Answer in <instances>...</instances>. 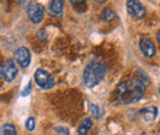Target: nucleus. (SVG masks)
<instances>
[{"instance_id":"obj_4","label":"nucleus","mask_w":160,"mask_h":135,"mask_svg":"<svg viewBox=\"0 0 160 135\" xmlns=\"http://www.w3.org/2000/svg\"><path fill=\"white\" fill-rule=\"evenodd\" d=\"M35 80L37 82V85L40 86L41 89L48 90L52 89L54 86V79L51 76L47 71H44L43 69H38L35 74Z\"/></svg>"},{"instance_id":"obj_16","label":"nucleus","mask_w":160,"mask_h":135,"mask_svg":"<svg viewBox=\"0 0 160 135\" xmlns=\"http://www.w3.org/2000/svg\"><path fill=\"white\" fill-rule=\"evenodd\" d=\"M38 37H40L42 41H46V39H47V36H46L44 30H40V31H38Z\"/></svg>"},{"instance_id":"obj_19","label":"nucleus","mask_w":160,"mask_h":135,"mask_svg":"<svg viewBox=\"0 0 160 135\" xmlns=\"http://www.w3.org/2000/svg\"><path fill=\"white\" fill-rule=\"evenodd\" d=\"M157 38H158V42L160 43V31L158 32V35H157Z\"/></svg>"},{"instance_id":"obj_18","label":"nucleus","mask_w":160,"mask_h":135,"mask_svg":"<svg viewBox=\"0 0 160 135\" xmlns=\"http://www.w3.org/2000/svg\"><path fill=\"white\" fill-rule=\"evenodd\" d=\"M56 132H62V133H60L62 135H69L68 134V130H67V129H63V128H59V127H57V128H56Z\"/></svg>"},{"instance_id":"obj_9","label":"nucleus","mask_w":160,"mask_h":135,"mask_svg":"<svg viewBox=\"0 0 160 135\" xmlns=\"http://www.w3.org/2000/svg\"><path fill=\"white\" fill-rule=\"evenodd\" d=\"M140 116L143 117L144 120H147V122H153L158 116V108L154 107V106L145 107L140 111Z\"/></svg>"},{"instance_id":"obj_20","label":"nucleus","mask_w":160,"mask_h":135,"mask_svg":"<svg viewBox=\"0 0 160 135\" xmlns=\"http://www.w3.org/2000/svg\"><path fill=\"white\" fill-rule=\"evenodd\" d=\"M140 135H148V134H147V133H142Z\"/></svg>"},{"instance_id":"obj_1","label":"nucleus","mask_w":160,"mask_h":135,"mask_svg":"<svg viewBox=\"0 0 160 135\" xmlns=\"http://www.w3.org/2000/svg\"><path fill=\"white\" fill-rule=\"evenodd\" d=\"M145 86L139 79H131L121 82L117 87V98L121 103L129 104L139 101L144 96Z\"/></svg>"},{"instance_id":"obj_5","label":"nucleus","mask_w":160,"mask_h":135,"mask_svg":"<svg viewBox=\"0 0 160 135\" xmlns=\"http://www.w3.org/2000/svg\"><path fill=\"white\" fill-rule=\"evenodd\" d=\"M44 15V7L38 2H31L27 7V16L33 23H40Z\"/></svg>"},{"instance_id":"obj_2","label":"nucleus","mask_w":160,"mask_h":135,"mask_svg":"<svg viewBox=\"0 0 160 135\" xmlns=\"http://www.w3.org/2000/svg\"><path fill=\"white\" fill-rule=\"evenodd\" d=\"M106 74V64L103 61H91L84 70V82L88 87L100 84Z\"/></svg>"},{"instance_id":"obj_15","label":"nucleus","mask_w":160,"mask_h":135,"mask_svg":"<svg viewBox=\"0 0 160 135\" xmlns=\"http://www.w3.org/2000/svg\"><path fill=\"white\" fill-rule=\"evenodd\" d=\"M35 127H36V120H35V118H28L27 119V122H26V129L27 130H30V132H32L33 129H35Z\"/></svg>"},{"instance_id":"obj_6","label":"nucleus","mask_w":160,"mask_h":135,"mask_svg":"<svg viewBox=\"0 0 160 135\" xmlns=\"http://www.w3.org/2000/svg\"><path fill=\"white\" fill-rule=\"evenodd\" d=\"M127 11L128 14L133 17V19H142L145 15V9L144 6L140 4L139 1L136 0H129L127 2Z\"/></svg>"},{"instance_id":"obj_7","label":"nucleus","mask_w":160,"mask_h":135,"mask_svg":"<svg viewBox=\"0 0 160 135\" xmlns=\"http://www.w3.org/2000/svg\"><path fill=\"white\" fill-rule=\"evenodd\" d=\"M15 59H16V63L22 66V68H27L30 65V61H31V54L28 52L27 48L25 47H20L19 49H16L15 52Z\"/></svg>"},{"instance_id":"obj_12","label":"nucleus","mask_w":160,"mask_h":135,"mask_svg":"<svg viewBox=\"0 0 160 135\" xmlns=\"http://www.w3.org/2000/svg\"><path fill=\"white\" fill-rule=\"evenodd\" d=\"M1 135H16V129L11 124H5L1 128Z\"/></svg>"},{"instance_id":"obj_21","label":"nucleus","mask_w":160,"mask_h":135,"mask_svg":"<svg viewBox=\"0 0 160 135\" xmlns=\"http://www.w3.org/2000/svg\"><path fill=\"white\" fill-rule=\"evenodd\" d=\"M159 94H160V89H159Z\"/></svg>"},{"instance_id":"obj_13","label":"nucleus","mask_w":160,"mask_h":135,"mask_svg":"<svg viewBox=\"0 0 160 135\" xmlns=\"http://www.w3.org/2000/svg\"><path fill=\"white\" fill-rule=\"evenodd\" d=\"M103 16H102V19L105 20V21H111V20H113L115 17H116V14L111 10V9H105L103 10V14H102Z\"/></svg>"},{"instance_id":"obj_14","label":"nucleus","mask_w":160,"mask_h":135,"mask_svg":"<svg viewBox=\"0 0 160 135\" xmlns=\"http://www.w3.org/2000/svg\"><path fill=\"white\" fill-rule=\"evenodd\" d=\"M89 111H90L91 116L94 117V118H99L100 117V109H99V107L96 104H90Z\"/></svg>"},{"instance_id":"obj_3","label":"nucleus","mask_w":160,"mask_h":135,"mask_svg":"<svg viewBox=\"0 0 160 135\" xmlns=\"http://www.w3.org/2000/svg\"><path fill=\"white\" fill-rule=\"evenodd\" d=\"M0 74H1L2 80L12 81L18 75V68L15 65V61L12 59H9L5 63H2L0 66Z\"/></svg>"},{"instance_id":"obj_8","label":"nucleus","mask_w":160,"mask_h":135,"mask_svg":"<svg viewBox=\"0 0 160 135\" xmlns=\"http://www.w3.org/2000/svg\"><path fill=\"white\" fill-rule=\"evenodd\" d=\"M139 47L142 53L145 55V57H153L155 54V47H154V43L152 42V39L148 38V37H143L139 41Z\"/></svg>"},{"instance_id":"obj_11","label":"nucleus","mask_w":160,"mask_h":135,"mask_svg":"<svg viewBox=\"0 0 160 135\" xmlns=\"http://www.w3.org/2000/svg\"><path fill=\"white\" fill-rule=\"evenodd\" d=\"M91 127H92V122H91V119H90V118H85V119L82 120L81 125L79 127V134L85 135L89 129H91Z\"/></svg>"},{"instance_id":"obj_17","label":"nucleus","mask_w":160,"mask_h":135,"mask_svg":"<svg viewBox=\"0 0 160 135\" xmlns=\"http://www.w3.org/2000/svg\"><path fill=\"white\" fill-rule=\"evenodd\" d=\"M30 91H31V84H28V85H27V87H26V90H23L21 95H22V96H27V95L30 94Z\"/></svg>"},{"instance_id":"obj_10","label":"nucleus","mask_w":160,"mask_h":135,"mask_svg":"<svg viewBox=\"0 0 160 135\" xmlns=\"http://www.w3.org/2000/svg\"><path fill=\"white\" fill-rule=\"evenodd\" d=\"M63 6H64V2L60 1V0H54L51 2L49 5V12L52 14V16H57L60 17L62 14H63Z\"/></svg>"}]
</instances>
